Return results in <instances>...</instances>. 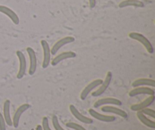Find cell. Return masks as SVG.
I'll list each match as a JSON object with an SVG mask.
<instances>
[{
	"label": "cell",
	"mask_w": 155,
	"mask_h": 130,
	"mask_svg": "<svg viewBox=\"0 0 155 130\" xmlns=\"http://www.w3.org/2000/svg\"><path fill=\"white\" fill-rule=\"evenodd\" d=\"M16 56H18L19 61V69L17 73V79H21L24 77L27 71V60L24 53L21 50H18L16 52Z\"/></svg>",
	"instance_id": "3"
},
{
	"label": "cell",
	"mask_w": 155,
	"mask_h": 130,
	"mask_svg": "<svg viewBox=\"0 0 155 130\" xmlns=\"http://www.w3.org/2000/svg\"><path fill=\"white\" fill-rule=\"evenodd\" d=\"M136 116H137V118L139 119V121L142 124L145 125V126H147L148 128H151V129H155V122L154 120H150L149 118L147 117V116L142 114L141 111H138L137 114H136Z\"/></svg>",
	"instance_id": "19"
},
{
	"label": "cell",
	"mask_w": 155,
	"mask_h": 130,
	"mask_svg": "<svg viewBox=\"0 0 155 130\" xmlns=\"http://www.w3.org/2000/svg\"><path fill=\"white\" fill-rule=\"evenodd\" d=\"M129 37L140 43L145 47L148 53H151V54L154 53V47H153L151 43L142 33H138V32H131V33H129Z\"/></svg>",
	"instance_id": "1"
},
{
	"label": "cell",
	"mask_w": 155,
	"mask_h": 130,
	"mask_svg": "<svg viewBox=\"0 0 155 130\" xmlns=\"http://www.w3.org/2000/svg\"><path fill=\"white\" fill-rule=\"evenodd\" d=\"M66 126L68 128H69V129L74 130H87L85 129L83 126H82L81 125L74 123V122H68V123H66Z\"/></svg>",
	"instance_id": "21"
},
{
	"label": "cell",
	"mask_w": 155,
	"mask_h": 130,
	"mask_svg": "<svg viewBox=\"0 0 155 130\" xmlns=\"http://www.w3.org/2000/svg\"><path fill=\"white\" fill-rule=\"evenodd\" d=\"M30 105L29 104H23L21 106L18 107L14 114L13 117H12V126L15 128H18L19 126L20 120H21V116L24 113H25L27 110L30 109Z\"/></svg>",
	"instance_id": "7"
},
{
	"label": "cell",
	"mask_w": 155,
	"mask_h": 130,
	"mask_svg": "<svg viewBox=\"0 0 155 130\" xmlns=\"http://www.w3.org/2000/svg\"><path fill=\"white\" fill-rule=\"evenodd\" d=\"M103 80L101 79H97L95 80L92 81L90 83L88 84L86 87L83 89V91L80 93V99L82 100H86V97L89 96V94L92 92L93 90H95V88H98L101 83H102Z\"/></svg>",
	"instance_id": "4"
},
{
	"label": "cell",
	"mask_w": 155,
	"mask_h": 130,
	"mask_svg": "<svg viewBox=\"0 0 155 130\" xmlns=\"http://www.w3.org/2000/svg\"><path fill=\"white\" fill-rule=\"evenodd\" d=\"M89 114H90L91 117L95 118V120L101 122H104V123H111V122L115 121V120H116L115 117H114V116L101 114L100 113L97 112L96 111H95L92 108L89 110Z\"/></svg>",
	"instance_id": "15"
},
{
	"label": "cell",
	"mask_w": 155,
	"mask_h": 130,
	"mask_svg": "<svg viewBox=\"0 0 155 130\" xmlns=\"http://www.w3.org/2000/svg\"><path fill=\"white\" fill-rule=\"evenodd\" d=\"M112 78H113V74H112L111 72H107V74H106L105 78L103 80L102 83L98 87L96 90L95 91L92 93V96L94 97H99V96L102 95L107 89L108 88L109 85H110V82L112 81Z\"/></svg>",
	"instance_id": "2"
},
{
	"label": "cell",
	"mask_w": 155,
	"mask_h": 130,
	"mask_svg": "<svg viewBox=\"0 0 155 130\" xmlns=\"http://www.w3.org/2000/svg\"><path fill=\"white\" fill-rule=\"evenodd\" d=\"M41 46H42V50H43V59H42V69L48 68L50 62H51V50H50L49 44H48L46 40H41Z\"/></svg>",
	"instance_id": "5"
},
{
	"label": "cell",
	"mask_w": 155,
	"mask_h": 130,
	"mask_svg": "<svg viewBox=\"0 0 155 130\" xmlns=\"http://www.w3.org/2000/svg\"><path fill=\"white\" fill-rule=\"evenodd\" d=\"M76 56H77V53L73 51L63 52V53H60L58 56H54L52 59V60H51L50 63H51L52 66H55V65H57L58 64L60 63L62 61L66 60V59H74Z\"/></svg>",
	"instance_id": "13"
},
{
	"label": "cell",
	"mask_w": 155,
	"mask_h": 130,
	"mask_svg": "<svg viewBox=\"0 0 155 130\" xmlns=\"http://www.w3.org/2000/svg\"><path fill=\"white\" fill-rule=\"evenodd\" d=\"M42 130H52L50 128L49 123H48V117H44L42 120Z\"/></svg>",
	"instance_id": "24"
},
{
	"label": "cell",
	"mask_w": 155,
	"mask_h": 130,
	"mask_svg": "<svg viewBox=\"0 0 155 130\" xmlns=\"http://www.w3.org/2000/svg\"><path fill=\"white\" fill-rule=\"evenodd\" d=\"M132 86L133 88L141 86L147 87H155V81L154 79H148V78H140L137 79L132 83Z\"/></svg>",
	"instance_id": "18"
},
{
	"label": "cell",
	"mask_w": 155,
	"mask_h": 130,
	"mask_svg": "<svg viewBox=\"0 0 155 130\" xmlns=\"http://www.w3.org/2000/svg\"><path fill=\"white\" fill-rule=\"evenodd\" d=\"M88 1H89V4L91 9L95 8V5H96V0H88Z\"/></svg>",
	"instance_id": "26"
},
{
	"label": "cell",
	"mask_w": 155,
	"mask_h": 130,
	"mask_svg": "<svg viewBox=\"0 0 155 130\" xmlns=\"http://www.w3.org/2000/svg\"><path fill=\"white\" fill-rule=\"evenodd\" d=\"M74 40H75V38L72 36H67L61 38V39L58 40L57 42L54 43V44L52 46V47L50 48V50H51V54L55 55L56 53L58 52V50H60L61 48H62L64 46L67 45V44H71V43L74 42Z\"/></svg>",
	"instance_id": "8"
},
{
	"label": "cell",
	"mask_w": 155,
	"mask_h": 130,
	"mask_svg": "<svg viewBox=\"0 0 155 130\" xmlns=\"http://www.w3.org/2000/svg\"><path fill=\"white\" fill-rule=\"evenodd\" d=\"M69 110L71 111V114L77 119V120H79L81 123H85V124H92L93 123V120L92 118H89V117H86L83 114H82L77 109L74 105L71 104L69 106Z\"/></svg>",
	"instance_id": "11"
},
{
	"label": "cell",
	"mask_w": 155,
	"mask_h": 130,
	"mask_svg": "<svg viewBox=\"0 0 155 130\" xmlns=\"http://www.w3.org/2000/svg\"><path fill=\"white\" fill-rule=\"evenodd\" d=\"M141 94H144V95H154L155 91L154 89L149 88V87L145 86H141V87H136L134 88L133 90L129 92V96L131 97H136L137 95H141Z\"/></svg>",
	"instance_id": "10"
},
{
	"label": "cell",
	"mask_w": 155,
	"mask_h": 130,
	"mask_svg": "<svg viewBox=\"0 0 155 130\" xmlns=\"http://www.w3.org/2000/svg\"><path fill=\"white\" fill-rule=\"evenodd\" d=\"M101 111L102 112L106 113V114H111L117 115L119 117H122V118H127L128 117V114L126 111L124 110L120 109V108L114 106V105H106V106H102L101 108Z\"/></svg>",
	"instance_id": "12"
},
{
	"label": "cell",
	"mask_w": 155,
	"mask_h": 130,
	"mask_svg": "<svg viewBox=\"0 0 155 130\" xmlns=\"http://www.w3.org/2000/svg\"><path fill=\"white\" fill-rule=\"evenodd\" d=\"M26 50H27V53L29 56V60H30L28 73L30 76H33L36 72V68H37V58H36L34 50L32 47H27Z\"/></svg>",
	"instance_id": "6"
},
{
	"label": "cell",
	"mask_w": 155,
	"mask_h": 130,
	"mask_svg": "<svg viewBox=\"0 0 155 130\" xmlns=\"http://www.w3.org/2000/svg\"><path fill=\"white\" fill-rule=\"evenodd\" d=\"M106 105H114V106H121L122 101L119 99L114 98V97H104V98L98 99V100L94 104V107L98 108L102 106Z\"/></svg>",
	"instance_id": "9"
},
{
	"label": "cell",
	"mask_w": 155,
	"mask_h": 130,
	"mask_svg": "<svg viewBox=\"0 0 155 130\" xmlns=\"http://www.w3.org/2000/svg\"><path fill=\"white\" fill-rule=\"evenodd\" d=\"M51 122H52V126L54 127V129L55 130H66L64 129L61 126L60 123L58 121V118L57 117V116L53 115L52 118H51Z\"/></svg>",
	"instance_id": "22"
},
{
	"label": "cell",
	"mask_w": 155,
	"mask_h": 130,
	"mask_svg": "<svg viewBox=\"0 0 155 130\" xmlns=\"http://www.w3.org/2000/svg\"><path fill=\"white\" fill-rule=\"evenodd\" d=\"M154 100H155L154 95L148 96V97H146L143 101L140 102V103L139 104H135L132 105V106L130 107V109H131L133 111H136V112L141 111L142 110L151 106V105L154 102Z\"/></svg>",
	"instance_id": "14"
},
{
	"label": "cell",
	"mask_w": 155,
	"mask_h": 130,
	"mask_svg": "<svg viewBox=\"0 0 155 130\" xmlns=\"http://www.w3.org/2000/svg\"><path fill=\"white\" fill-rule=\"evenodd\" d=\"M35 130H42V126H41V125H37V126H36V129Z\"/></svg>",
	"instance_id": "27"
},
{
	"label": "cell",
	"mask_w": 155,
	"mask_h": 130,
	"mask_svg": "<svg viewBox=\"0 0 155 130\" xmlns=\"http://www.w3.org/2000/svg\"><path fill=\"white\" fill-rule=\"evenodd\" d=\"M11 101L9 100H5L4 104H3V117H4L5 120L6 125L9 126H12V118L11 117Z\"/></svg>",
	"instance_id": "17"
},
{
	"label": "cell",
	"mask_w": 155,
	"mask_h": 130,
	"mask_svg": "<svg viewBox=\"0 0 155 130\" xmlns=\"http://www.w3.org/2000/svg\"><path fill=\"white\" fill-rule=\"evenodd\" d=\"M130 6L136 8H142L144 7V3L143 2L140 1V0H124V1L120 2L119 4V8H120V9L130 7Z\"/></svg>",
	"instance_id": "20"
},
{
	"label": "cell",
	"mask_w": 155,
	"mask_h": 130,
	"mask_svg": "<svg viewBox=\"0 0 155 130\" xmlns=\"http://www.w3.org/2000/svg\"><path fill=\"white\" fill-rule=\"evenodd\" d=\"M0 12L4 15H5L8 18L11 19V21L15 24H18L20 22V19L18 15H17L16 12H14L10 8L7 7L5 5H0Z\"/></svg>",
	"instance_id": "16"
},
{
	"label": "cell",
	"mask_w": 155,
	"mask_h": 130,
	"mask_svg": "<svg viewBox=\"0 0 155 130\" xmlns=\"http://www.w3.org/2000/svg\"><path fill=\"white\" fill-rule=\"evenodd\" d=\"M0 130H6L5 120L1 112H0Z\"/></svg>",
	"instance_id": "25"
},
{
	"label": "cell",
	"mask_w": 155,
	"mask_h": 130,
	"mask_svg": "<svg viewBox=\"0 0 155 130\" xmlns=\"http://www.w3.org/2000/svg\"><path fill=\"white\" fill-rule=\"evenodd\" d=\"M141 112L143 114H145V116H149L150 117H151L152 119H155V112L153 109H151V108H145V109L142 110Z\"/></svg>",
	"instance_id": "23"
}]
</instances>
